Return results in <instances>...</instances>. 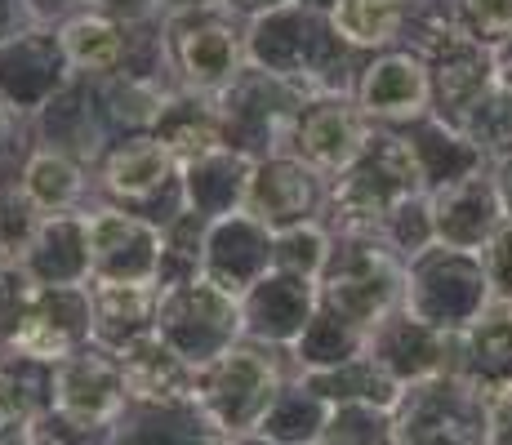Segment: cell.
<instances>
[{
	"mask_svg": "<svg viewBox=\"0 0 512 445\" xmlns=\"http://www.w3.org/2000/svg\"><path fill=\"white\" fill-rule=\"evenodd\" d=\"M370 134H374V125L361 116L352 94H312L294 112L290 134H285V152L299 156L317 174L339 178L361 156Z\"/></svg>",
	"mask_w": 512,
	"mask_h": 445,
	"instance_id": "7c38bea8",
	"label": "cell"
},
{
	"mask_svg": "<svg viewBox=\"0 0 512 445\" xmlns=\"http://www.w3.org/2000/svg\"><path fill=\"white\" fill-rule=\"evenodd\" d=\"M165 36H170L179 89H192V94L219 98L250 67V58H245V23L232 18L228 9L165 18Z\"/></svg>",
	"mask_w": 512,
	"mask_h": 445,
	"instance_id": "8fae6325",
	"label": "cell"
},
{
	"mask_svg": "<svg viewBox=\"0 0 512 445\" xmlns=\"http://www.w3.org/2000/svg\"><path fill=\"white\" fill-rule=\"evenodd\" d=\"M330 205V178L317 174L312 165H303L299 156L277 152L254 161L250 196H245V214L259 219L272 236L290 232V227H308L326 219Z\"/></svg>",
	"mask_w": 512,
	"mask_h": 445,
	"instance_id": "9a60e30c",
	"label": "cell"
},
{
	"mask_svg": "<svg viewBox=\"0 0 512 445\" xmlns=\"http://www.w3.org/2000/svg\"><path fill=\"white\" fill-rule=\"evenodd\" d=\"M352 98H357L361 116H366L374 130H406V125L432 116L428 63L406 45L370 54L366 67H361L357 89H352Z\"/></svg>",
	"mask_w": 512,
	"mask_h": 445,
	"instance_id": "5bb4252c",
	"label": "cell"
},
{
	"mask_svg": "<svg viewBox=\"0 0 512 445\" xmlns=\"http://www.w3.org/2000/svg\"><path fill=\"white\" fill-rule=\"evenodd\" d=\"M0 356H5V348H0Z\"/></svg>",
	"mask_w": 512,
	"mask_h": 445,
	"instance_id": "94428289",
	"label": "cell"
},
{
	"mask_svg": "<svg viewBox=\"0 0 512 445\" xmlns=\"http://www.w3.org/2000/svg\"><path fill=\"white\" fill-rule=\"evenodd\" d=\"M41 223H45V214L18 192V183H0V263L23 267Z\"/></svg>",
	"mask_w": 512,
	"mask_h": 445,
	"instance_id": "7bdbcfd3",
	"label": "cell"
},
{
	"mask_svg": "<svg viewBox=\"0 0 512 445\" xmlns=\"http://www.w3.org/2000/svg\"><path fill=\"white\" fill-rule=\"evenodd\" d=\"M27 152H32V130L14 107L0 103V183H18Z\"/></svg>",
	"mask_w": 512,
	"mask_h": 445,
	"instance_id": "bcb514c9",
	"label": "cell"
},
{
	"mask_svg": "<svg viewBox=\"0 0 512 445\" xmlns=\"http://www.w3.org/2000/svg\"><path fill=\"white\" fill-rule=\"evenodd\" d=\"M290 5H299V9H312V14H334V5H339V0H290Z\"/></svg>",
	"mask_w": 512,
	"mask_h": 445,
	"instance_id": "6f0895ef",
	"label": "cell"
},
{
	"mask_svg": "<svg viewBox=\"0 0 512 445\" xmlns=\"http://www.w3.org/2000/svg\"><path fill=\"white\" fill-rule=\"evenodd\" d=\"M366 356L406 392L441 374H459V334L432 330L415 312L397 308L366 334Z\"/></svg>",
	"mask_w": 512,
	"mask_h": 445,
	"instance_id": "4fadbf2b",
	"label": "cell"
},
{
	"mask_svg": "<svg viewBox=\"0 0 512 445\" xmlns=\"http://www.w3.org/2000/svg\"><path fill=\"white\" fill-rule=\"evenodd\" d=\"M58 41H63L72 76H85V81H107L125 63V27L103 18L98 9L63 23L58 27Z\"/></svg>",
	"mask_w": 512,
	"mask_h": 445,
	"instance_id": "836d02e7",
	"label": "cell"
},
{
	"mask_svg": "<svg viewBox=\"0 0 512 445\" xmlns=\"http://www.w3.org/2000/svg\"><path fill=\"white\" fill-rule=\"evenodd\" d=\"M94 343V303L90 285H49V290L32 294L23 325H18L9 352H23L32 361L58 365L72 352Z\"/></svg>",
	"mask_w": 512,
	"mask_h": 445,
	"instance_id": "ac0fdd59",
	"label": "cell"
},
{
	"mask_svg": "<svg viewBox=\"0 0 512 445\" xmlns=\"http://www.w3.org/2000/svg\"><path fill=\"white\" fill-rule=\"evenodd\" d=\"M41 27V18H36L32 0H0V45L18 41V36L36 32Z\"/></svg>",
	"mask_w": 512,
	"mask_h": 445,
	"instance_id": "681fc988",
	"label": "cell"
},
{
	"mask_svg": "<svg viewBox=\"0 0 512 445\" xmlns=\"http://www.w3.org/2000/svg\"><path fill=\"white\" fill-rule=\"evenodd\" d=\"M107 441L112 445H232V437L210 419V410L196 397L125 401Z\"/></svg>",
	"mask_w": 512,
	"mask_h": 445,
	"instance_id": "603a6c76",
	"label": "cell"
},
{
	"mask_svg": "<svg viewBox=\"0 0 512 445\" xmlns=\"http://www.w3.org/2000/svg\"><path fill=\"white\" fill-rule=\"evenodd\" d=\"M495 299L481 254L432 245L406 263V312L428 321L432 330L464 334Z\"/></svg>",
	"mask_w": 512,
	"mask_h": 445,
	"instance_id": "52a82bcc",
	"label": "cell"
},
{
	"mask_svg": "<svg viewBox=\"0 0 512 445\" xmlns=\"http://www.w3.org/2000/svg\"><path fill=\"white\" fill-rule=\"evenodd\" d=\"M121 370H125V392H130V401L196 397V370L161 334H152V339L134 343L130 352H121Z\"/></svg>",
	"mask_w": 512,
	"mask_h": 445,
	"instance_id": "1f68e13d",
	"label": "cell"
},
{
	"mask_svg": "<svg viewBox=\"0 0 512 445\" xmlns=\"http://www.w3.org/2000/svg\"><path fill=\"white\" fill-rule=\"evenodd\" d=\"M317 308H321L317 281H303V276L272 267L259 285H250L241 294V330L245 339L290 352L299 343V334L308 330V321L317 316Z\"/></svg>",
	"mask_w": 512,
	"mask_h": 445,
	"instance_id": "ffe728a7",
	"label": "cell"
},
{
	"mask_svg": "<svg viewBox=\"0 0 512 445\" xmlns=\"http://www.w3.org/2000/svg\"><path fill=\"white\" fill-rule=\"evenodd\" d=\"M303 98H312L308 89L277 81V76L259 72V67H245L219 94L223 143H228L232 152L250 156V161L285 152V134H290V121L303 107Z\"/></svg>",
	"mask_w": 512,
	"mask_h": 445,
	"instance_id": "30bf717a",
	"label": "cell"
},
{
	"mask_svg": "<svg viewBox=\"0 0 512 445\" xmlns=\"http://www.w3.org/2000/svg\"><path fill=\"white\" fill-rule=\"evenodd\" d=\"M490 178H495L499 205H504V214L512 219V156H508V161H495V165H490Z\"/></svg>",
	"mask_w": 512,
	"mask_h": 445,
	"instance_id": "11a10c76",
	"label": "cell"
},
{
	"mask_svg": "<svg viewBox=\"0 0 512 445\" xmlns=\"http://www.w3.org/2000/svg\"><path fill=\"white\" fill-rule=\"evenodd\" d=\"M334 250V236L326 232V223H308V227H290V232L272 236V267L303 281H321Z\"/></svg>",
	"mask_w": 512,
	"mask_h": 445,
	"instance_id": "ab89813d",
	"label": "cell"
},
{
	"mask_svg": "<svg viewBox=\"0 0 512 445\" xmlns=\"http://www.w3.org/2000/svg\"><path fill=\"white\" fill-rule=\"evenodd\" d=\"M223 9V0H161V18H187V14H210Z\"/></svg>",
	"mask_w": 512,
	"mask_h": 445,
	"instance_id": "db71d44e",
	"label": "cell"
},
{
	"mask_svg": "<svg viewBox=\"0 0 512 445\" xmlns=\"http://www.w3.org/2000/svg\"><path fill=\"white\" fill-rule=\"evenodd\" d=\"M90 223V272L94 281H116V285H156L161 276V254L165 236L156 223L139 219L116 205H90L85 210Z\"/></svg>",
	"mask_w": 512,
	"mask_h": 445,
	"instance_id": "2e32d148",
	"label": "cell"
},
{
	"mask_svg": "<svg viewBox=\"0 0 512 445\" xmlns=\"http://www.w3.org/2000/svg\"><path fill=\"white\" fill-rule=\"evenodd\" d=\"M459 130L468 134V143L477 147V152L486 156L490 165H495V161H508V156H512V94L495 85V89H490V94L468 112V121L459 125Z\"/></svg>",
	"mask_w": 512,
	"mask_h": 445,
	"instance_id": "60d3db41",
	"label": "cell"
},
{
	"mask_svg": "<svg viewBox=\"0 0 512 445\" xmlns=\"http://www.w3.org/2000/svg\"><path fill=\"white\" fill-rule=\"evenodd\" d=\"M415 9L419 0H339L330 14V27L357 54H383V49H397L406 41Z\"/></svg>",
	"mask_w": 512,
	"mask_h": 445,
	"instance_id": "d6a6232c",
	"label": "cell"
},
{
	"mask_svg": "<svg viewBox=\"0 0 512 445\" xmlns=\"http://www.w3.org/2000/svg\"><path fill=\"white\" fill-rule=\"evenodd\" d=\"M397 445H490V405L464 374L415 383L392 405Z\"/></svg>",
	"mask_w": 512,
	"mask_h": 445,
	"instance_id": "ba28073f",
	"label": "cell"
},
{
	"mask_svg": "<svg viewBox=\"0 0 512 445\" xmlns=\"http://www.w3.org/2000/svg\"><path fill=\"white\" fill-rule=\"evenodd\" d=\"M455 5H459V0H455Z\"/></svg>",
	"mask_w": 512,
	"mask_h": 445,
	"instance_id": "6125c7cd",
	"label": "cell"
},
{
	"mask_svg": "<svg viewBox=\"0 0 512 445\" xmlns=\"http://www.w3.org/2000/svg\"><path fill=\"white\" fill-rule=\"evenodd\" d=\"M290 379H294L290 352L241 339L236 348L223 352L219 361L196 370V401L210 410V419L219 423L232 441L254 437V428L263 423L268 405L277 401V392Z\"/></svg>",
	"mask_w": 512,
	"mask_h": 445,
	"instance_id": "3957f363",
	"label": "cell"
},
{
	"mask_svg": "<svg viewBox=\"0 0 512 445\" xmlns=\"http://www.w3.org/2000/svg\"><path fill=\"white\" fill-rule=\"evenodd\" d=\"M90 303H94V343L103 352L121 356L134 343L156 334V308H161V290L156 285L90 281Z\"/></svg>",
	"mask_w": 512,
	"mask_h": 445,
	"instance_id": "d4e9b609",
	"label": "cell"
},
{
	"mask_svg": "<svg viewBox=\"0 0 512 445\" xmlns=\"http://www.w3.org/2000/svg\"><path fill=\"white\" fill-rule=\"evenodd\" d=\"M98 94V116H103L107 134L112 138H130V134H152L156 112L170 94L165 89H152L143 81H130V76H107V81H94Z\"/></svg>",
	"mask_w": 512,
	"mask_h": 445,
	"instance_id": "74e56055",
	"label": "cell"
},
{
	"mask_svg": "<svg viewBox=\"0 0 512 445\" xmlns=\"http://www.w3.org/2000/svg\"><path fill=\"white\" fill-rule=\"evenodd\" d=\"M156 334L183 356L192 370H205L228 348L245 339L241 330V299L210 285L205 276H192L183 285H165L156 308Z\"/></svg>",
	"mask_w": 512,
	"mask_h": 445,
	"instance_id": "9c48e42d",
	"label": "cell"
},
{
	"mask_svg": "<svg viewBox=\"0 0 512 445\" xmlns=\"http://www.w3.org/2000/svg\"><path fill=\"white\" fill-rule=\"evenodd\" d=\"M397 134L406 138L410 156H415L423 192H441V187L459 183V178L490 170V161L468 143V134L455 130V125H446V121H437V116H423V121L406 125V130H397Z\"/></svg>",
	"mask_w": 512,
	"mask_h": 445,
	"instance_id": "83f0119b",
	"label": "cell"
},
{
	"mask_svg": "<svg viewBox=\"0 0 512 445\" xmlns=\"http://www.w3.org/2000/svg\"><path fill=\"white\" fill-rule=\"evenodd\" d=\"M245 58L250 67L308 94H352L370 54H357L348 41H339L326 14L281 5L245 23Z\"/></svg>",
	"mask_w": 512,
	"mask_h": 445,
	"instance_id": "6da1fadb",
	"label": "cell"
},
{
	"mask_svg": "<svg viewBox=\"0 0 512 445\" xmlns=\"http://www.w3.org/2000/svg\"><path fill=\"white\" fill-rule=\"evenodd\" d=\"M152 138L179 161V170L192 161H201V156L219 152V147H228L223 143L219 98L192 94V89H174V94L161 103V112H156Z\"/></svg>",
	"mask_w": 512,
	"mask_h": 445,
	"instance_id": "f1b7e54d",
	"label": "cell"
},
{
	"mask_svg": "<svg viewBox=\"0 0 512 445\" xmlns=\"http://www.w3.org/2000/svg\"><path fill=\"white\" fill-rule=\"evenodd\" d=\"M94 445H112V441H107V437H103V441H94Z\"/></svg>",
	"mask_w": 512,
	"mask_h": 445,
	"instance_id": "91938a15",
	"label": "cell"
},
{
	"mask_svg": "<svg viewBox=\"0 0 512 445\" xmlns=\"http://www.w3.org/2000/svg\"><path fill=\"white\" fill-rule=\"evenodd\" d=\"M183 201L192 214H201L205 223L232 219L245 210V196H250V178H254V161L232 147L201 156V161L183 165Z\"/></svg>",
	"mask_w": 512,
	"mask_h": 445,
	"instance_id": "4316f807",
	"label": "cell"
},
{
	"mask_svg": "<svg viewBox=\"0 0 512 445\" xmlns=\"http://www.w3.org/2000/svg\"><path fill=\"white\" fill-rule=\"evenodd\" d=\"M374 236H379L401 263H410V259H419L423 250H432V245H437V227H432L428 196H410V201H401L397 210L379 223Z\"/></svg>",
	"mask_w": 512,
	"mask_h": 445,
	"instance_id": "b9f144b4",
	"label": "cell"
},
{
	"mask_svg": "<svg viewBox=\"0 0 512 445\" xmlns=\"http://www.w3.org/2000/svg\"><path fill=\"white\" fill-rule=\"evenodd\" d=\"M459 374L477 388L512 379V299H490V308L459 334Z\"/></svg>",
	"mask_w": 512,
	"mask_h": 445,
	"instance_id": "4dcf8cb0",
	"label": "cell"
},
{
	"mask_svg": "<svg viewBox=\"0 0 512 445\" xmlns=\"http://www.w3.org/2000/svg\"><path fill=\"white\" fill-rule=\"evenodd\" d=\"M317 397H326L330 405H379V410H392L401 401V388L370 361V356H357V361L339 365V370H321V374H299Z\"/></svg>",
	"mask_w": 512,
	"mask_h": 445,
	"instance_id": "f35d334b",
	"label": "cell"
},
{
	"mask_svg": "<svg viewBox=\"0 0 512 445\" xmlns=\"http://www.w3.org/2000/svg\"><path fill=\"white\" fill-rule=\"evenodd\" d=\"M32 276L23 272L18 263H0V348H9L18 334V325H23L27 308H32Z\"/></svg>",
	"mask_w": 512,
	"mask_h": 445,
	"instance_id": "f6af8a7d",
	"label": "cell"
},
{
	"mask_svg": "<svg viewBox=\"0 0 512 445\" xmlns=\"http://www.w3.org/2000/svg\"><path fill=\"white\" fill-rule=\"evenodd\" d=\"M23 272L32 276L36 290H49V285H90L94 272H90V223H85V210L45 219L23 259Z\"/></svg>",
	"mask_w": 512,
	"mask_h": 445,
	"instance_id": "484cf974",
	"label": "cell"
},
{
	"mask_svg": "<svg viewBox=\"0 0 512 445\" xmlns=\"http://www.w3.org/2000/svg\"><path fill=\"white\" fill-rule=\"evenodd\" d=\"M232 445H272V441H263V437H236Z\"/></svg>",
	"mask_w": 512,
	"mask_h": 445,
	"instance_id": "680465c9",
	"label": "cell"
},
{
	"mask_svg": "<svg viewBox=\"0 0 512 445\" xmlns=\"http://www.w3.org/2000/svg\"><path fill=\"white\" fill-rule=\"evenodd\" d=\"M36 18H41V27H49V32H58L63 23H72V18L90 14L94 0H32Z\"/></svg>",
	"mask_w": 512,
	"mask_h": 445,
	"instance_id": "f907efd6",
	"label": "cell"
},
{
	"mask_svg": "<svg viewBox=\"0 0 512 445\" xmlns=\"http://www.w3.org/2000/svg\"><path fill=\"white\" fill-rule=\"evenodd\" d=\"M357 356H366V330L343 321L339 312L317 308L308 330L290 348V365L294 374H321V370H339V365L357 361Z\"/></svg>",
	"mask_w": 512,
	"mask_h": 445,
	"instance_id": "8d00e7d4",
	"label": "cell"
},
{
	"mask_svg": "<svg viewBox=\"0 0 512 445\" xmlns=\"http://www.w3.org/2000/svg\"><path fill=\"white\" fill-rule=\"evenodd\" d=\"M428 205H432V227H437V245H450V250L481 254L495 241L499 227L508 223L490 170L459 178V183L441 187V192H428Z\"/></svg>",
	"mask_w": 512,
	"mask_h": 445,
	"instance_id": "7402d4cb",
	"label": "cell"
},
{
	"mask_svg": "<svg viewBox=\"0 0 512 445\" xmlns=\"http://www.w3.org/2000/svg\"><path fill=\"white\" fill-rule=\"evenodd\" d=\"M321 308L374 330L388 312L406 308V263L379 236H334L330 263L317 281Z\"/></svg>",
	"mask_w": 512,
	"mask_h": 445,
	"instance_id": "277c9868",
	"label": "cell"
},
{
	"mask_svg": "<svg viewBox=\"0 0 512 445\" xmlns=\"http://www.w3.org/2000/svg\"><path fill=\"white\" fill-rule=\"evenodd\" d=\"M49 414H54V365L5 348L0 356V419L41 428L49 423Z\"/></svg>",
	"mask_w": 512,
	"mask_h": 445,
	"instance_id": "d590c367",
	"label": "cell"
},
{
	"mask_svg": "<svg viewBox=\"0 0 512 445\" xmlns=\"http://www.w3.org/2000/svg\"><path fill=\"white\" fill-rule=\"evenodd\" d=\"M330 414H334V405L326 397H317V392L294 374L277 392V401L268 405V414H263V423L254 428V437H263L272 445H321V437H326V428H330Z\"/></svg>",
	"mask_w": 512,
	"mask_h": 445,
	"instance_id": "e575fe53",
	"label": "cell"
},
{
	"mask_svg": "<svg viewBox=\"0 0 512 445\" xmlns=\"http://www.w3.org/2000/svg\"><path fill=\"white\" fill-rule=\"evenodd\" d=\"M419 58L428 63V76H432V116L455 125V130L468 121L472 107L499 85L495 54H490L486 45L468 41L464 27H455V32L437 36L432 45H423Z\"/></svg>",
	"mask_w": 512,
	"mask_h": 445,
	"instance_id": "e0dca14e",
	"label": "cell"
},
{
	"mask_svg": "<svg viewBox=\"0 0 512 445\" xmlns=\"http://www.w3.org/2000/svg\"><path fill=\"white\" fill-rule=\"evenodd\" d=\"M94 201L130 210L156 227L174 223L187 210L179 161L152 134L112 138L103 161L94 165Z\"/></svg>",
	"mask_w": 512,
	"mask_h": 445,
	"instance_id": "5b68a950",
	"label": "cell"
},
{
	"mask_svg": "<svg viewBox=\"0 0 512 445\" xmlns=\"http://www.w3.org/2000/svg\"><path fill=\"white\" fill-rule=\"evenodd\" d=\"M495 54V81H499V89H508L512 94V41H504L499 49H490Z\"/></svg>",
	"mask_w": 512,
	"mask_h": 445,
	"instance_id": "9f6ffc18",
	"label": "cell"
},
{
	"mask_svg": "<svg viewBox=\"0 0 512 445\" xmlns=\"http://www.w3.org/2000/svg\"><path fill=\"white\" fill-rule=\"evenodd\" d=\"M125 401L130 392H125L121 356L90 343L54 365V414L45 428L63 445H94L112 432Z\"/></svg>",
	"mask_w": 512,
	"mask_h": 445,
	"instance_id": "8992f818",
	"label": "cell"
},
{
	"mask_svg": "<svg viewBox=\"0 0 512 445\" xmlns=\"http://www.w3.org/2000/svg\"><path fill=\"white\" fill-rule=\"evenodd\" d=\"M481 263H486V276L495 285V299H512V219L495 232V241L481 250Z\"/></svg>",
	"mask_w": 512,
	"mask_h": 445,
	"instance_id": "7dc6e473",
	"label": "cell"
},
{
	"mask_svg": "<svg viewBox=\"0 0 512 445\" xmlns=\"http://www.w3.org/2000/svg\"><path fill=\"white\" fill-rule=\"evenodd\" d=\"M410 196H428L419 183L415 156L397 130H374L361 156L339 178H330L326 232L330 236H374L379 223Z\"/></svg>",
	"mask_w": 512,
	"mask_h": 445,
	"instance_id": "7a4b0ae2",
	"label": "cell"
},
{
	"mask_svg": "<svg viewBox=\"0 0 512 445\" xmlns=\"http://www.w3.org/2000/svg\"><path fill=\"white\" fill-rule=\"evenodd\" d=\"M18 192L45 214H81L94 205V170H85L81 161L63 152H49V147H32L23 156V170H18Z\"/></svg>",
	"mask_w": 512,
	"mask_h": 445,
	"instance_id": "f546056e",
	"label": "cell"
},
{
	"mask_svg": "<svg viewBox=\"0 0 512 445\" xmlns=\"http://www.w3.org/2000/svg\"><path fill=\"white\" fill-rule=\"evenodd\" d=\"M27 130H32V147L63 152V156H72V161H81L85 170H94V165L103 161L107 143H112L103 116H98L94 81H85V76H72L63 94H54L41 112L27 121Z\"/></svg>",
	"mask_w": 512,
	"mask_h": 445,
	"instance_id": "44dd1931",
	"label": "cell"
},
{
	"mask_svg": "<svg viewBox=\"0 0 512 445\" xmlns=\"http://www.w3.org/2000/svg\"><path fill=\"white\" fill-rule=\"evenodd\" d=\"M94 9L121 27H139V23H156L161 18V0H94Z\"/></svg>",
	"mask_w": 512,
	"mask_h": 445,
	"instance_id": "c3c4849f",
	"label": "cell"
},
{
	"mask_svg": "<svg viewBox=\"0 0 512 445\" xmlns=\"http://www.w3.org/2000/svg\"><path fill=\"white\" fill-rule=\"evenodd\" d=\"M290 5V0H223V9H228L232 18H241V23H254V18L272 14V9Z\"/></svg>",
	"mask_w": 512,
	"mask_h": 445,
	"instance_id": "816d5d0a",
	"label": "cell"
},
{
	"mask_svg": "<svg viewBox=\"0 0 512 445\" xmlns=\"http://www.w3.org/2000/svg\"><path fill=\"white\" fill-rule=\"evenodd\" d=\"M67 81H72V67H67L58 32L49 27L0 45V103L14 107L23 121H32L49 98L63 94Z\"/></svg>",
	"mask_w": 512,
	"mask_h": 445,
	"instance_id": "d6986e66",
	"label": "cell"
},
{
	"mask_svg": "<svg viewBox=\"0 0 512 445\" xmlns=\"http://www.w3.org/2000/svg\"><path fill=\"white\" fill-rule=\"evenodd\" d=\"M272 272V232L250 214H232V219L210 223L205 236V259L201 276L219 290H228L232 299H241L250 285H259Z\"/></svg>",
	"mask_w": 512,
	"mask_h": 445,
	"instance_id": "cb8c5ba5",
	"label": "cell"
},
{
	"mask_svg": "<svg viewBox=\"0 0 512 445\" xmlns=\"http://www.w3.org/2000/svg\"><path fill=\"white\" fill-rule=\"evenodd\" d=\"M459 27L468 41L499 49L512 41V0H459Z\"/></svg>",
	"mask_w": 512,
	"mask_h": 445,
	"instance_id": "ee69618b",
	"label": "cell"
},
{
	"mask_svg": "<svg viewBox=\"0 0 512 445\" xmlns=\"http://www.w3.org/2000/svg\"><path fill=\"white\" fill-rule=\"evenodd\" d=\"M41 441H45V428H36V423L0 419V445H41Z\"/></svg>",
	"mask_w": 512,
	"mask_h": 445,
	"instance_id": "f5cc1de1",
	"label": "cell"
}]
</instances>
